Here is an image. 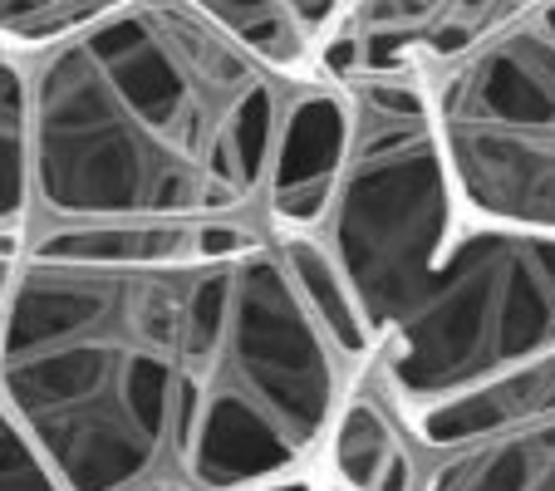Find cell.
I'll return each mask as SVG.
<instances>
[{"instance_id": "5", "label": "cell", "mask_w": 555, "mask_h": 491, "mask_svg": "<svg viewBox=\"0 0 555 491\" xmlns=\"http://www.w3.org/2000/svg\"><path fill=\"white\" fill-rule=\"evenodd\" d=\"M399 491H555V354L467 398L409 413Z\"/></svg>"}, {"instance_id": "4", "label": "cell", "mask_w": 555, "mask_h": 491, "mask_svg": "<svg viewBox=\"0 0 555 491\" xmlns=\"http://www.w3.org/2000/svg\"><path fill=\"white\" fill-rule=\"evenodd\" d=\"M418 89L462 207L555 236V0H496Z\"/></svg>"}, {"instance_id": "3", "label": "cell", "mask_w": 555, "mask_h": 491, "mask_svg": "<svg viewBox=\"0 0 555 491\" xmlns=\"http://www.w3.org/2000/svg\"><path fill=\"white\" fill-rule=\"evenodd\" d=\"M345 153L325 202L281 236L409 413L555 354V236L472 217L418 79L339 85Z\"/></svg>"}, {"instance_id": "2", "label": "cell", "mask_w": 555, "mask_h": 491, "mask_svg": "<svg viewBox=\"0 0 555 491\" xmlns=\"http://www.w3.org/2000/svg\"><path fill=\"white\" fill-rule=\"evenodd\" d=\"M30 236H281V182L314 74L285 69L217 0H99L21 50Z\"/></svg>"}, {"instance_id": "10", "label": "cell", "mask_w": 555, "mask_h": 491, "mask_svg": "<svg viewBox=\"0 0 555 491\" xmlns=\"http://www.w3.org/2000/svg\"><path fill=\"white\" fill-rule=\"evenodd\" d=\"M325 481H330V477H325ZM330 491H335V487H330Z\"/></svg>"}, {"instance_id": "6", "label": "cell", "mask_w": 555, "mask_h": 491, "mask_svg": "<svg viewBox=\"0 0 555 491\" xmlns=\"http://www.w3.org/2000/svg\"><path fill=\"white\" fill-rule=\"evenodd\" d=\"M0 236H30V89L25 60L0 40Z\"/></svg>"}, {"instance_id": "9", "label": "cell", "mask_w": 555, "mask_h": 491, "mask_svg": "<svg viewBox=\"0 0 555 491\" xmlns=\"http://www.w3.org/2000/svg\"><path fill=\"white\" fill-rule=\"evenodd\" d=\"M21 256H25V236H0V320H5V300H11Z\"/></svg>"}, {"instance_id": "8", "label": "cell", "mask_w": 555, "mask_h": 491, "mask_svg": "<svg viewBox=\"0 0 555 491\" xmlns=\"http://www.w3.org/2000/svg\"><path fill=\"white\" fill-rule=\"evenodd\" d=\"M0 491H64L5 398H0Z\"/></svg>"}, {"instance_id": "7", "label": "cell", "mask_w": 555, "mask_h": 491, "mask_svg": "<svg viewBox=\"0 0 555 491\" xmlns=\"http://www.w3.org/2000/svg\"><path fill=\"white\" fill-rule=\"evenodd\" d=\"M94 11L99 0H0V40L15 50H40L79 30Z\"/></svg>"}, {"instance_id": "1", "label": "cell", "mask_w": 555, "mask_h": 491, "mask_svg": "<svg viewBox=\"0 0 555 491\" xmlns=\"http://www.w3.org/2000/svg\"><path fill=\"white\" fill-rule=\"evenodd\" d=\"M364 369L281 236L25 241L0 320V398L64 491L310 481Z\"/></svg>"}]
</instances>
